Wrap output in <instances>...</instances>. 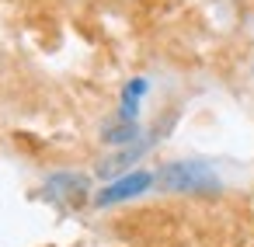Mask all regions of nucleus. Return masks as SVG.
<instances>
[{"mask_svg": "<svg viewBox=\"0 0 254 247\" xmlns=\"http://www.w3.org/2000/svg\"><path fill=\"white\" fill-rule=\"evenodd\" d=\"M157 188L174 191V195H219L223 191V178L216 174V167L202 157H188V160H171L157 171Z\"/></svg>", "mask_w": 254, "mask_h": 247, "instance_id": "obj_1", "label": "nucleus"}, {"mask_svg": "<svg viewBox=\"0 0 254 247\" xmlns=\"http://www.w3.org/2000/svg\"><path fill=\"white\" fill-rule=\"evenodd\" d=\"M91 195V178L80 171H56L42 181V198L60 209H77Z\"/></svg>", "mask_w": 254, "mask_h": 247, "instance_id": "obj_2", "label": "nucleus"}, {"mask_svg": "<svg viewBox=\"0 0 254 247\" xmlns=\"http://www.w3.org/2000/svg\"><path fill=\"white\" fill-rule=\"evenodd\" d=\"M153 185H157V174L153 171H126V174L112 178L108 185H101L94 191V205L105 209V205H119V202H129V198H139Z\"/></svg>", "mask_w": 254, "mask_h": 247, "instance_id": "obj_3", "label": "nucleus"}, {"mask_svg": "<svg viewBox=\"0 0 254 247\" xmlns=\"http://www.w3.org/2000/svg\"><path fill=\"white\" fill-rule=\"evenodd\" d=\"M146 150H150V139H136V143H129V146H119V153H112V157H105V160L98 164V178H101V181H112V178L126 174Z\"/></svg>", "mask_w": 254, "mask_h": 247, "instance_id": "obj_4", "label": "nucleus"}, {"mask_svg": "<svg viewBox=\"0 0 254 247\" xmlns=\"http://www.w3.org/2000/svg\"><path fill=\"white\" fill-rule=\"evenodd\" d=\"M136 139H143L139 119H119V115H115V122L101 129V143H108V146H129V143H136Z\"/></svg>", "mask_w": 254, "mask_h": 247, "instance_id": "obj_5", "label": "nucleus"}, {"mask_svg": "<svg viewBox=\"0 0 254 247\" xmlns=\"http://www.w3.org/2000/svg\"><path fill=\"white\" fill-rule=\"evenodd\" d=\"M150 91V80L146 77H132L126 87H122V105H119V119H139V101L143 94Z\"/></svg>", "mask_w": 254, "mask_h": 247, "instance_id": "obj_6", "label": "nucleus"}, {"mask_svg": "<svg viewBox=\"0 0 254 247\" xmlns=\"http://www.w3.org/2000/svg\"><path fill=\"white\" fill-rule=\"evenodd\" d=\"M251 70H254V63H251Z\"/></svg>", "mask_w": 254, "mask_h": 247, "instance_id": "obj_7", "label": "nucleus"}]
</instances>
